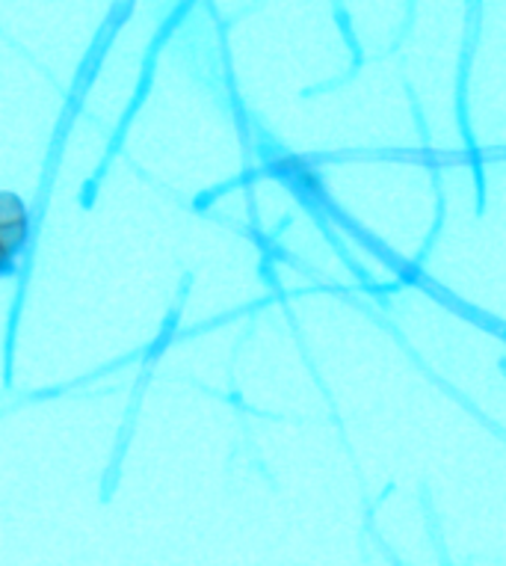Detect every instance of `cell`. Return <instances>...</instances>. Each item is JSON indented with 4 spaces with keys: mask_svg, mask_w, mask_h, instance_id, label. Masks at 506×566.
<instances>
[{
    "mask_svg": "<svg viewBox=\"0 0 506 566\" xmlns=\"http://www.w3.org/2000/svg\"><path fill=\"white\" fill-rule=\"evenodd\" d=\"M19 273V255H12L3 243H0V279H12Z\"/></svg>",
    "mask_w": 506,
    "mask_h": 566,
    "instance_id": "obj_2",
    "label": "cell"
},
{
    "mask_svg": "<svg viewBox=\"0 0 506 566\" xmlns=\"http://www.w3.org/2000/svg\"><path fill=\"white\" fill-rule=\"evenodd\" d=\"M33 241V214L30 205L12 190H0V243L12 255H24Z\"/></svg>",
    "mask_w": 506,
    "mask_h": 566,
    "instance_id": "obj_1",
    "label": "cell"
}]
</instances>
